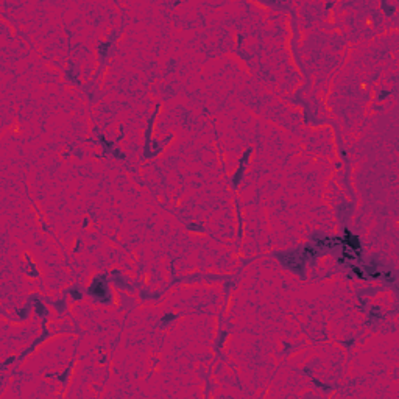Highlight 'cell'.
Masks as SVG:
<instances>
[{
  "mask_svg": "<svg viewBox=\"0 0 399 399\" xmlns=\"http://www.w3.org/2000/svg\"><path fill=\"white\" fill-rule=\"evenodd\" d=\"M343 245L346 246L348 249H351L354 254H356V259L357 260H362V245H360V240H359V237L356 234H352L351 231H349L348 228L343 231Z\"/></svg>",
  "mask_w": 399,
  "mask_h": 399,
  "instance_id": "obj_1",
  "label": "cell"
},
{
  "mask_svg": "<svg viewBox=\"0 0 399 399\" xmlns=\"http://www.w3.org/2000/svg\"><path fill=\"white\" fill-rule=\"evenodd\" d=\"M89 293L92 295V296H95L97 299L103 301V303L109 301V292H108V287H106V284L103 282V279H100V278H95L91 282Z\"/></svg>",
  "mask_w": 399,
  "mask_h": 399,
  "instance_id": "obj_2",
  "label": "cell"
},
{
  "mask_svg": "<svg viewBox=\"0 0 399 399\" xmlns=\"http://www.w3.org/2000/svg\"><path fill=\"white\" fill-rule=\"evenodd\" d=\"M362 270H363V273L368 274L369 278H379V276H382V273L377 270V264H374V262L363 265V268H362Z\"/></svg>",
  "mask_w": 399,
  "mask_h": 399,
  "instance_id": "obj_3",
  "label": "cell"
},
{
  "mask_svg": "<svg viewBox=\"0 0 399 399\" xmlns=\"http://www.w3.org/2000/svg\"><path fill=\"white\" fill-rule=\"evenodd\" d=\"M318 256V249L317 248H312V246H306V248L303 249V257L304 259H313V257H317Z\"/></svg>",
  "mask_w": 399,
  "mask_h": 399,
  "instance_id": "obj_4",
  "label": "cell"
},
{
  "mask_svg": "<svg viewBox=\"0 0 399 399\" xmlns=\"http://www.w3.org/2000/svg\"><path fill=\"white\" fill-rule=\"evenodd\" d=\"M243 170H245V165H243V164H240L239 170L235 172V175H234V179H232V184H234V186H237V184L240 183V179H242V173H243Z\"/></svg>",
  "mask_w": 399,
  "mask_h": 399,
  "instance_id": "obj_5",
  "label": "cell"
},
{
  "mask_svg": "<svg viewBox=\"0 0 399 399\" xmlns=\"http://www.w3.org/2000/svg\"><path fill=\"white\" fill-rule=\"evenodd\" d=\"M351 270H352V273L356 274L357 278H360V279H365V278H366V274L363 273V270H362L360 267H359V265H352Z\"/></svg>",
  "mask_w": 399,
  "mask_h": 399,
  "instance_id": "obj_6",
  "label": "cell"
},
{
  "mask_svg": "<svg viewBox=\"0 0 399 399\" xmlns=\"http://www.w3.org/2000/svg\"><path fill=\"white\" fill-rule=\"evenodd\" d=\"M175 318H176V315H175V313H165L164 317H162L161 321H162V324H169V323L172 321V320H175Z\"/></svg>",
  "mask_w": 399,
  "mask_h": 399,
  "instance_id": "obj_7",
  "label": "cell"
},
{
  "mask_svg": "<svg viewBox=\"0 0 399 399\" xmlns=\"http://www.w3.org/2000/svg\"><path fill=\"white\" fill-rule=\"evenodd\" d=\"M249 156H251V148H248V150H246L245 153H243L242 159H240V164H243V165H245V164H246V161H248V157H249Z\"/></svg>",
  "mask_w": 399,
  "mask_h": 399,
  "instance_id": "obj_8",
  "label": "cell"
},
{
  "mask_svg": "<svg viewBox=\"0 0 399 399\" xmlns=\"http://www.w3.org/2000/svg\"><path fill=\"white\" fill-rule=\"evenodd\" d=\"M383 274V278H385L387 281H390V282H393L395 281V276H393V273L391 271H385V273H382Z\"/></svg>",
  "mask_w": 399,
  "mask_h": 399,
  "instance_id": "obj_9",
  "label": "cell"
},
{
  "mask_svg": "<svg viewBox=\"0 0 399 399\" xmlns=\"http://www.w3.org/2000/svg\"><path fill=\"white\" fill-rule=\"evenodd\" d=\"M100 142H101V144L106 147V148H111V147H112V144H111V142H108V140H106V139H105V137H103V136L100 137Z\"/></svg>",
  "mask_w": 399,
  "mask_h": 399,
  "instance_id": "obj_10",
  "label": "cell"
},
{
  "mask_svg": "<svg viewBox=\"0 0 399 399\" xmlns=\"http://www.w3.org/2000/svg\"><path fill=\"white\" fill-rule=\"evenodd\" d=\"M70 295H72V296L75 298V299H81V293L78 292V290H72V293H70Z\"/></svg>",
  "mask_w": 399,
  "mask_h": 399,
  "instance_id": "obj_11",
  "label": "cell"
},
{
  "mask_svg": "<svg viewBox=\"0 0 399 399\" xmlns=\"http://www.w3.org/2000/svg\"><path fill=\"white\" fill-rule=\"evenodd\" d=\"M312 382L315 383V385H318L320 388H324V387H326V385H324V383H323V382H320V381H317V379H313V381H312Z\"/></svg>",
  "mask_w": 399,
  "mask_h": 399,
  "instance_id": "obj_12",
  "label": "cell"
},
{
  "mask_svg": "<svg viewBox=\"0 0 399 399\" xmlns=\"http://www.w3.org/2000/svg\"><path fill=\"white\" fill-rule=\"evenodd\" d=\"M114 154H116L117 157H122V159H125V154H122L119 150H114Z\"/></svg>",
  "mask_w": 399,
  "mask_h": 399,
  "instance_id": "obj_13",
  "label": "cell"
},
{
  "mask_svg": "<svg viewBox=\"0 0 399 399\" xmlns=\"http://www.w3.org/2000/svg\"><path fill=\"white\" fill-rule=\"evenodd\" d=\"M344 262H346V260H344V257H340V259H338V264H344Z\"/></svg>",
  "mask_w": 399,
  "mask_h": 399,
  "instance_id": "obj_14",
  "label": "cell"
}]
</instances>
